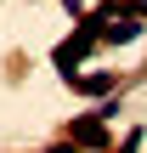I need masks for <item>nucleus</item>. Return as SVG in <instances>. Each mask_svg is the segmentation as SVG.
<instances>
[{
  "label": "nucleus",
  "instance_id": "obj_1",
  "mask_svg": "<svg viewBox=\"0 0 147 153\" xmlns=\"http://www.w3.org/2000/svg\"><path fill=\"white\" fill-rule=\"evenodd\" d=\"M96 45H102V28H96L91 17H79V23H74V34H68V40H62V45L51 51L57 74H62V79H74V74H79V62H85V57H91Z\"/></svg>",
  "mask_w": 147,
  "mask_h": 153
},
{
  "label": "nucleus",
  "instance_id": "obj_2",
  "mask_svg": "<svg viewBox=\"0 0 147 153\" xmlns=\"http://www.w3.org/2000/svg\"><path fill=\"white\" fill-rule=\"evenodd\" d=\"M68 136H74L79 148L102 153V148H108V114H102V108H96V114H79V119L68 125Z\"/></svg>",
  "mask_w": 147,
  "mask_h": 153
},
{
  "label": "nucleus",
  "instance_id": "obj_3",
  "mask_svg": "<svg viewBox=\"0 0 147 153\" xmlns=\"http://www.w3.org/2000/svg\"><path fill=\"white\" fill-rule=\"evenodd\" d=\"M102 40H108V45H130V40H142V17H130V11L113 17V23L102 28Z\"/></svg>",
  "mask_w": 147,
  "mask_h": 153
},
{
  "label": "nucleus",
  "instance_id": "obj_4",
  "mask_svg": "<svg viewBox=\"0 0 147 153\" xmlns=\"http://www.w3.org/2000/svg\"><path fill=\"white\" fill-rule=\"evenodd\" d=\"M68 85H74L79 97H108V91H113V74H108V68H102V74H74Z\"/></svg>",
  "mask_w": 147,
  "mask_h": 153
},
{
  "label": "nucleus",
  "instance_id": "obj_5",
  "mask_svg": "<svg viewBox=\"0 0 147 153\" xmlns=\"http://www.w3.org/2000/svg\"><path fill=\"white\" fill-rule=\"evenodd\" d=\"M142 142H147V131H130V136H125V148H119V153H142Z\"/></svg>",
  "mask_w": 147,
  "mask_h": 153
},
{
  "label": "nucleus",
  "instance_id": "obj_6",
  "mask_svg": "<svg viewBox=\"0 0 147 153\" xmlns=\"http://www.w3.org/2000/svg\"><path fill=\"white\" fill-rule=\"evenodd\" d=\"M62 11H68V17L79 23V17H85V0H62Z\"/></svg>",
  "mask_w": 147,
  "mask_h": 153
},
{
  "label": "nucleus",
  "instance_id": "obj_7",
  "mask_svg": "<svg viewBox=\"0 0 147 153\" xmlns=\"http://www.w3.org/2000/svg\"><path fill=\"white\" fill-rule=\"evenodd\" d=\"M74 148H79V142L68 136V142H57V148H45V153H74Z\"/></svg>",
  "mask_w": 147,
  "mask_h": 153
},
{
  "label": "nucleus",
  "instance_id": "obj_8",
  "mask_svg": "<svg viewBox=\"0 0 147 153\" xmlns=\"http://www.w3.org/2000/svg\"><path fill=\"white\" fill-rule=\"evenodd\" d=\"M130 17H147V0H130Z\"/></svg>",
  "mask_w": 147,
  "mask_h": 153
}]
</instances>
